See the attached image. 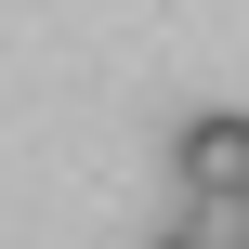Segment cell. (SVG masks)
Wrapping results in <instances>:
<instances>
[{
  "mask_svg": "<svg viewBox=\"0 0 249 249\" xmlns=\"http://www.w3.org/2000/svg\"><path fill=\"white\" fill-rule=\"evenodd\" d=\"M171 171H184V197L236 210V197H249V118H236V105H197V118H171Z\"/></svg>",
  "mask_w": 249,
  "mask_h": 249,
  "instance_id": "cell-1",
  "label": "cell"
},
{
  "mask_svg": "<svg viewBox=\"0 0 249 249\" xmlns=\"http://www.w3.org/2000/svg\"><path fill=\"white\" fill-rule=\"evenodd\" d=\"M210 249H249V223H236V236H210Z\"/></svg>",
  "mask_w": 249,
  "mask_h": 249,
  "instance_id": "cell-3",
  "label": "cell"
},
{
  "mask_svg": "<svg viewBox=\"0 0 249 249\" xmlns=\"http://www.w3.org/2000/svg\"><path fill=\"white\" fill-rule=\"evenodd\" d=\"M144 249H210V236H197V223H158V236H144Z\"/></svg>",
  "mask_w": 249,
  "mask_h": 249,
  "instance_id": "cell-2",
  "label": "cell"
}]
</instances>
